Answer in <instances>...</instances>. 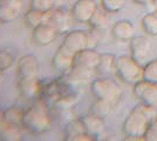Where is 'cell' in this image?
Masks as SVG:
<instances>
[{
	"label": "cell",
	"instance_id": "cell-1",
	"mask_svg": "<svg viewBox=\"0 0 157 141\" xmlns=\"http://www.w3.org/2000/svg\"><path fill=\"white\" fill-rule=\"evenodd\" d=\"M157 116V108L138 104L130 111L123 122V134L128 140H145V134L152 120Z\"/></svg>",
	"mask_w": 157,
	"mask_h": 141
},
{
	"label": "cell",
	"instance_id": "cell-2",
	"mask_svg": "<svg viewBox=\"0 0 157 141\" xmlns=\"http://www.w3.org/2000/svg\"><path fill=\"white\" fill-rule=\"evenodd\" d=\"M90 93L95 99L105 100L114 107L122 99V88L115 80L110 78H98L90 84Z\"/></svg>",
	"mask_w": 157,
	"mask_h": 141
},
{
	"label": "cell",
	"instance_id": "cell-3",
	"mask_svg": "<svg viewBox=\"0 0 157 141\" xmlns=\"http://www.w3.org/2000/svg\"><path fill=\"white\" fill-rule=\"evenodd\" d=\"M115 74L125 84L135 85L143 79V66L131 55H120L116 58Z\"/></svg>",
	"mask_w": 157,
	"mask_h": 141
},
{
	"label": "cell",
	"instance_id": "cell-4",
	"mask_svg": "<svg viewBox=\"0 0 157 141\" xmlns=\"http://www.w3.org/2000/svg\"><path fill=\"white\" fill-rule=\"evenodd\" d=\"M51 122V116L46 109L40 107H31L25 111L21 126L31 133L41 134L49 129Z\"/></svg>",
	"mask_w": 157,
	"mask_h": 141
},
{
	"label": "cell",
	"instance_id": "cell-5",
	"mask_svg": "<svg viewBox=\"0 0 157 141\" xmlns=\"http://www.w3.org/2000/svg\"><path fill=\"white\" fill-rule=\"evenodd\" d=\"M134 94L144 105L157 106V82L142 79L134 85Z\"/></svg>",
	"mask_w": 157,
	"mask_h": 141
},
{
	"label": "cell",
	"instance_id": "cell-6",
	"mask_svg": "<svg viewBox=\"0 0 157 141\" xmlns=\"http://www.w3.org/2000/svg\"><path fill=\"white\" fill-rule=\"evenodd\" d=\"M98 7V2L95 0H78L73 5L71 13L75 21L80 24H88Z\"/></svg>",
	"mask_w": 157,
	"mask_h": 141
},
{
	"label": "cell",
	"instance_id": "cell-7",
	"mask_svg": "<svg viewBox=\"0 0 157 141\" xmlns=\"http://www.w3.org/2000/svg\"><path fill=\"white\" fill-rule=\"evenodd\" d=\"M130 55L138 61L142 66H144L150 58L151 54V44L145 37H134L129 41Z\"/></svg>",
	"mask_w": 157,
	"mask_h": 141
},
{
	"label": "cell",
	"instance_id": "cell-8",
	"mask_svg": "<svg viewBox=\"0 0 157 141\" xmlns=\"http://www.w3.org/2000/svg\"><path fill=\"white\" fill-rule=\"evenodd\" d=\"M58 34L59 32L56 31V28L47 21L40 24L39 26L32 29L33 41L39 46H48L53 44L56 39Z\"/></svg>",
	"mask_w": 157,
	"mask_h": 141
},
{
	"label": "cell",
	"instance_id": "cell-9",
	"mask_svg": "<svg viewBox=\"0 0 157 141\" xmlns=\"http://www.w3.org/2000/svg\"><path fill=\"white\" fill-rule=\"evenodd\" d=\"M87 39H88V32L81 29L71 31L67 32L61 46L65 47L66 49H68L73 54H76L80 51L87 48Z\"/></svg>",
	"mask_w": 157,
	"mask_h": 141
},
{
	"label": "cell",
	"instance_id": "cell-10",
	"mask_svg": "<svg viewBox=\"0 0 157 141\" xmlns=\"http://www.w3.org/2000/svg\"><path fill=\"white\" fill-rule=\"evenodd\" d=\"M17 88L20 95L28 100L41 96L42 92V86L38 78H18Z\"/></svg>",
	"mask_w": 157,
	"mask_h": 141
},
{
	"label": "cell",
	"instance_id": "cell-11",
	"mask_svg": "<svg viewBox=\"0 0 157 141\" xmlns=\"http://www.w3.org/2000/svg\"><path fill=\"white\" fill-rule=\"evenodd\" d=\"M39 69L40 64L35 55L26 54L18 61V78H38Z\"/></svg>",
	"mask_w": 157,
	"mask_h": 141
},
{
	"label": "cell",
	"instance_id": "cell-12",
	"mask_svg": "<svg viewBox=\"0 0 157 141\" xmlns=\"http://www.w3.org/2000/svg\"><path fill=\"white\" fill-rule=\"evenodd\" d=\"M71 18H73L72 13H69L66 8H53L47 14V22L55 27L59 33H65L71 26Z\"/></svg>",
	"mask_w": 157,
	"mask_h": 141
},
{
	"label": "cell",
	"instance_id": "cell-13",
	"mask_svg": "<svg viewBox=\"0 0 157 141\" xmlns=\"http://www.w3.org/2000/svg\"><path fill=\"white\" fill-rule=\"evenodd\" d=\"M100 60H101V53H98L96 49L85 48V49H82L78 53L75 54L73 66H78V67L96 71L98 64H100Z\"/></svg>",
	"mask_w": 157,
	"mask_h": 141
},
{
	"label": "cell",
	"instance_id": "cell-14",
	"mask_svg": "<svg viewBox=\"0 0 157 141\" xmlns=\"http://www.w3.org/2000/svg\"><path fill=\"white\" fill-rule=\"evenodd\" d=\"M74 57L75 54L66 49L65 47L60 46L52 58L53 67L61 73H68L74 65Z\"/></svg>",
	"mask_w": 157,
	"mask_h": 141
},
{
	"label": "cell",
	"instance_id": "cell-15",
	"mask_svg": "<svg viewBox=\"0 0 157 141\" xmlns=\"http://www.w3.org/2000/svg\"><path fill=\"white\" fill-rule=\"evenodd\" d=\"M21 13V0H10L0 4V24L12 22Z\"/></svg>",
	"mask_w": 157,
	"mask_h": 141
},
{
	"label": "cell",
	"instance_id": "cell-16",
	"mask_svg": "<svg viewBox=\"0 0 157 141\" xmlns=\"http://www.w3.org/2000/svg\"><path fill=\"white\" fill-rule=\"evenodd\" d=\"M82 120V123L86 128V132L89 135H92L94 139H96L98 136L103 133L105 131V119L100 118L98 115L89 113L87 115H83L80 118Z\"/></svg>",
	"mask_w": 157,
	"mask_h": 141
},
{
	"label": "cell",
	"instance_id": "cell-17",
	"mask_svg": "<svg viewBox=\"0 0 157 141\" xmlns=\"http://www.w3.org/2000/svg\"><path fill=\"white\" fill-rule=\"evenodd\" d=\"M111 34L120 41H130L135 37V26L130 20H120L114 24Z\"/></svg>",
	"mask_w": 157,
	"mask_h": 141
},
{
	"label": "cell",
	"instance_id": "cell-18",
	"mask_svg": "<svg viewBox=\"0 0 157 141\" xmlns=\"http://www.w3.org/2000/svg\"><path fill=\"white\" fill-rule=\"evenodd\" d=\"M62 85L59 81H53L51 84H48L46 87L42 88L41 96L44 98V100L46 101L48 105L54 106V104L59 100L62 96Z\"/></svg>",
	"mask_w": 157,
	"mask_h": 141
},
{
	"label": "cell",
	"instance_id": "cell-19",
	"mask_svg": "<svg viewBox=\"0 0 157 141\" xmlns=\"http://www.w3.org/2000/svg\"><path fill=\"white\" fill-rule=\"evenodd\" d=\"M87 133L86 132V128L82 123V120L78 118V119H75V120H72L71 122L67 123V126L65 127V131H63V139L68 141H75V139L78 138V135L85 134Z\"/></svg>",
	"mask_w": 157,
	"mask_h": 141
},
{
	"label": "cell",
	"instance_id": "cell-20",
	"mask_svg": "<svg viewBox=\"0 0 157 141\" xmlns=\"http://www.w3.org/2000/svg\"><path fill=\"white\" fill-rule=\"evenodd\" d=\"M116 55L113 53H101V60L98 66V73L102 75L115 73V64H116Z\"/></svg>",
	"mask_w": 157,
	"mask_h": 141
},
{
	"label": "cell",
	"instance_id": "cell-21",
	"mask_svg": "<svg viewBox=\"0 0 157 141\" xmlns=\"http://www.w3.org/2000/svg\"><path fill=\"white\" fill-rule=\"evenodd\" d=\"M47 14L48 13H44V12H39L29 8L24 15V21L28 28L33 29L36 26H39L40 24L47 21Z\"/></svg>",
	"mask_w": 157,
	"mask_h": 141
},
{
	"label": "cell",
	"instance_id": "cell-22",
	"mask_svg": "<svg viewBox=\"0 0 157 141\" xmlns=\"http://www.w3.org/2000/svg\"><path fill=\"white\" fill-rule=\"evenodd\" d=\"M141 25L147 35L157 37V11L145 14L142 18Z\"/></svg>",
	"mask_w": 157,
	"mask_h": 141
},
{
	"label": "cell",
	"instance_id": "cell-23",
	"mask_svg": "<svg viewBox=\"0 0 157 141\" xmlns=\"http://www.w3.org/2000/svg\"><path fill=\"white\" fill-rule=\"evenodd\" d=\"M24 113H25V111H22L18 106H11L4 111V118L8 125L21 126Z\"/></svg>",
	"mask_w": 157,
	"mask_h": 141
},
{
	"label": "cell",
	"instance_id": "cell-24",
	"mask_svg": "<svg viewBox=\"0 0 157 141\" xmlns=\"http://www.w3.org/2000/svg\"><path fill=\"white\" fill-rule=\"evenodd\" d=\"M113 108H114V106L111 104H109V102H107L105 100L95 99V101L93 102L92 106H90V113L98 115V116L102 118V119H105L111 113Z\"/></svg>",
	"mask_w": 157,
	"mask_h": 141
},
{
	"label": "cell",
	"instance_id": "cell-25",
	"mask_svg": "<svg viewBox=\"0 0 157 141\" xmlns=\"http://www.w3.org/2000/svg\"><path fill=\"white\" fill-rule=\"evenodd\" d=\"M108 12L103 10L102 7L100 8L98 7L96 12L94 13V15L92 17L90 21L88 22L89 26L92 28H100V29H105L107 27V24H108Z\"/></svg>",
	"mask_w": 157,
	"mask_h": 141
},
{
	"label": "cell",
	"instance_id": "cell-26",
	"mask_svg": "<svg viewBox=\"0 0 157 141\" xmlns=\"http://www.w3.org/2000/svg\"><path fill=\"white\" fill-rule=\"evenodd\" d=\"M143 79L157 82V58L149 60L143 66Z\"/></svg>",
	"mask_w": 157,
	"mask_h": 141
},
{
	"label": "cell",
	"instance_id": "cell-27",
	"mask_svg": "<svg viewBox=\"0 0 157 141\" xmlns=\"http://www.w3.org/2000/svg\"><path fill=\"white\" fill-rule=\"evenodd\" d=\"M21 126H17V125H8L5 127V129L1 133V139L8 141H15L21 139Z\"/></svg>",
	"mask_w": 157,
	"mask_h": 141
},
{
	"label": "cell",
	"instance_id": "cell-28",
	"mask_svg": "<svg viewBox=\"0 0 157 141\" xmlns=\"http://www.w3.org/2000/svg\"><path fill=\"white\" fill-rule=\"evenodd\" d=\"M127 4V0H101V7L108 13H117Z\"/></svg>",
	"mask_w": 157,
	"mask_h": 141
},
{
	"label": "cell",
	"instance_id": "cell-29",
	"mask_svg": "<svg viewBox=\"0 0 157 141\" xmlns=\"http://www.w3.org/2000/svg\"><path fill=\"white\" fill-rule=\"evenodd\" d=\"M76 102V98L74 95H62L59 100L54 104V107L60 112H66L72 109V107Z\"/></svg>",
	"mask_w": 157,
	"mask_h": 141
},
{
	"label": "cell",
	"instance_id": "cell-30",
	"mask_svg": "<svg viewBox=\"0 0 157 141\" xmlns=\"http://www.w3.org/2000/svg\"><path fill=\"white\" fill-rule=\"evenodd\" d=\"M29 8L39 12L48 13L54 8V0H31Z\"/></svg>",
	"mask_w": 157,
	"mask_h": 141
},
{
	"label": "cell",
	"instance_id": "cell-31",
	"mask_svg": "<svg viewBox=\"0 0 157 141\" xmlns=\"http://www.w3.org/2000/svg\"><path fill=\"white\" fill-rule=\"evenodd\" d=\"M14 57L12 53L5 49H0V72H5L13 66Z\"/></svg>",
	"mask_w": 157,
	"mask_h": 141
},
{
	"label": "cell",
	"instance_id": "cell-32",
	"mask_svg": "<svg viewBox=\"0 0 157 141\" xmlns=\"http://www.w3.org/2000/svg\"><path fill=\"white\" fill-rule=\"evenodd\" d=\"M145 140L157 141V116L152 120V122L149 126V129L145 134Z\"/></svg>",
	"mask_w": 157,
	"mask_h": 141
},
{
	"label": "cell",
	"instance_id": "cell-33",
	"mask_svg": "<svg viewBox=\"0 0 157 141\" xmlns=\"http://www.w3.org/2000/svg\"><path fill=\"white\" fill-rule=\"evenodd\" d=\"M6 126H7V122L5 120V118H4V111L0 109V135H1L2 131L5 129Z\"/></svg>",
	"mask_w": 157,
	"mask_h": 141
},
{
	"label": "cell",
	"instance_id": "cell-34",
	"mask_svg": "<svg viewBox=\"0 0 157 141\" xmlns=\"http://www.w3.org/2000/svg\"><path fill=\"white\" fill-rule=\"evenodd\" d=\"M132 1L137 5H142V6H147L149 4H152V0H132Z\"/></svg>",
	"mask_w": 157,
	"mask_h": 141
},
{
	"label": "cell",
	"instance_id": "cell-35",
	"mask_svg": "<svg viewBox=\"0 0 157 141\" xmlns=\"http://www.w3.org/2000/svg\"><path fill=\"white\" fill-rule=\"evenodd\" d=\"M152 6L155 7V10L157 11V0H152Z\"/></svg>",
	"mask_w": 157,
	"mask_h": 141
},
{
	"label": "cell",
	"instance_id": "cell-36",
	"mask_svg": "<svg viewBox=\"0 0 157 141\" xmlns=\"http://www.w3.org/2000/svg\"><path fill=\"white\" fill-rule=\"evenodd\" d=\"M6 1H10V0H0V4H2V2H6Z\"/></svg>",
	"mask_w": 157,
	"mask_h": 141
},
{
	"label": "cell",
	"instance_id": "cell-37",
	"mask_svg": "<svg viewBox=\"0 0 157 141\" xmlns=\"http://www.w3.org/2000/svg\"><path fill=\"white\" fill-rule=\"evenodd\" d=\"M1 74H2V73H1V72H0V80H1Z\"/></svg>",
	"mask_w": 157,
	"mask_h": 141
},
{
	"label": "cell",
	"instance_id": "cell-38",
	"mask_svg": "<svg viewBox=\"0 0 157 141\" xmlns=\"http://www.w3.org/2000/svg\"><path fill=\"white\" fill-rule=\"evenodd\" d=\"M156 108H157V106H156Z\"/></svg>",
	"mask_w": 157,
	"mask_h": 141
}]
</instances>
